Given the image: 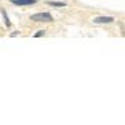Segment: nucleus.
I'll list each match as a JSON object with an SVG mask.
<instances>
[{"mask_svg": "<svg viewBox=\"0 0 125 125\" xmlns=\"http://www.w3.org/2000/svg\"><path fill=\"white\" fill-rule=\"evenodd\" d=\"M31 20L34 21H40V23H50V21H53L54 19H53L51 14H49V13H38V14H34L30 16Z\"/></svg>", "mask_w": 125, "mask_h": 125, "instance_id": "1", "label": "nucleus"}, {"mask_svg": "<svg viewBox=\"0 0 125 125\" xmlns=\"http://www.w3.org/2000/svg\"><path fill=\"white\" fill-rule=\"evenodd\" d=\"M115 19L113 16H98L95 18L93 21L95 24H110V23H113Z\"/></svg>", "mask_w": 125, "mask_h": 125, "instance_id": "2", "label": "nucleus"}, {"mask_svg": "<svg viewBox=\"0 0 125 125\" xmlns=\"http://www.w3.org/2000/svg\"><path fill=\"white\" fill-rule=\"evenodd\" d=\"M13 4L15 5H33V4H36V0H11Z\"/></svg>", "mask_w": 125, "mask_h": 125, "instance_id": "3", "label": "nucleus"}, {"mask_svg": "<svg viewBox=\"0 0 125 125\" xmlns=\"http://www.w3.org/2000/svg\"><path fill=\"white\" fill-rule=\"evenodd\" d=\"M1 14H3V18H4V21H5V25L6 26H10L11 23H10V20H9V18H8V14H6L5 9H1Z\"/></svg>", "mask_w": 125, "mask_h": 125, "instance_id": "4", "label": "nucleus"}, {"mask_svg": "<svg viewBox=\"0 0 125 125\" xmlns=\"http://www.w3.org/2000/svg\"><path fill=\"white\" fill-rule=\"evenodd\" d=\"M48 4L51 6H60V8L65 6V3H60V1H48Z\"/></svg>", "mask_w": 125, "mask_h": 125, "instance_id": "5", "label": "nucleus"}, {"mask_svg": "<svg viewBox=\"0 0 125 125\" xmlns=\"http://www.w3.org/2000/svg\"><path fill=\"white\" fill-rule=\"evenodd\" d=\"M44 34H45V30H40L36 34H34V38H40V36H43Z\"/></svg>", "mask_w": 125, "mask_h": 125, "instance_id": "6", "label": "nucleus"}, {"mask_svg": "<svg viewBox=\"0 0 125 125\" xmlns=\"http://www.w3.org/2000/svg\"><path fill=\"white\" fill-rule=\"evenodd\" d=\"M16 35H19V31H14V33H11L10 36H16Z\"/></svg>", "mask_w": 125, "mask_h": 125, "instance_id": "7", "label": "nucleus"}]
</instances>
